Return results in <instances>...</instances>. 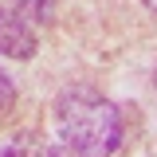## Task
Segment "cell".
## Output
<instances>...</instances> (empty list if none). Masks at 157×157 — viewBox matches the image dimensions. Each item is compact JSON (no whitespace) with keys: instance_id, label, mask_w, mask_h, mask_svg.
<instances>
[{"instance_id":"5","label":"cell","mask_w":157,"mask_h":157,"mask_svg":"<svg viewBox=\"0 0 157 157\" xmlns=\"http://www.w3.org/2000/svg\"><path fill=\"white\" fill-rule=\"evenodd\" d=\"M12 102H16V82H12V78L0 71V114H4V110H8Z\"/></svg>"},{"instance_id":"1","label":"cell","mask_w":157,"mask_h":157,"mask_svg":"<svg viewBox=\"0 0 157 157\" xmlns=\"http://www.w3.org/2000/svg\"><path fill=\"white\" fill-rule=\"evenodd\" d=\"M55 130L75 157H110L122 145V110L94 86H67L55 98Z\"/></svg>"},{"instance_id":"6","label":"cell","mask_w":157,"mask_h":157,"mask_svg":"<svg viewBox=\"0 0 157 157\" xmlns=\"http://www.w3.org/2000/svg\"><path fill=\"white\" fill-rule=\"evenodd\" d=\"M141 4H145V8H149V12H157V0H141Z\"/></svg>"},{"instance_id":"3","label":"cell","mask_w":157,"mask_h":157,"mask_svg":"<svg viewBox=\"0 0 157 157\" xmlns=\"http://www.w3.org/2000/svg\"><path fill=\"white\" fill-rule=\"evenodd\" d=\"M0 157H59V149L47 141V137L24 130V134H12L4 145H0Z\"/></svg>"},{"instance_id":"2","label":"cell","mask_w":157,"mask_h":157,"mask_svg":"<svg viewBox=\"0 0 157 157\" xmlns=\"http://www.w3.org/2000/svg\"><path fill=\"white\" fill-rule=\"evenodd\" d=\"M39 47L36 32L28 28V20L20 16V12H4L0 8V55L8 59H32Z\"/></svg>"},{"instance_id":"4","label":"cell","mask_w":157,"mask_h":157,"mask_svg":"<svg viewBox=\"0 0 157 157\" xmlns=\"http://www.w3.org/2000/svg\"><path fill=\"white\" fill-rule=\"evenodd\" d=\"M12 8L32 24H51L55 20V0H12Z\"/></svg>"}]
</instances>
